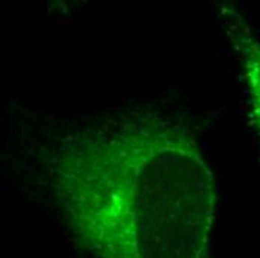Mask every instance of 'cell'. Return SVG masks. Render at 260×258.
<instances>
[{"label":"cell","mask_w":260,"mask_h":258,"mask_svg":"<svg viewBox=\"0 0 260 258\" xmlns=\"http://www.w3.org/2000/svg\"><path fill=\"white\" fill-rule=\"evenodd\" d=\"M44 164L61 219L93 258H211L217 183L182 120L120 114L58 137Z\"/></svg>","instance_id":"obj_1"},{"label":"cell","mask_w":260,"mask_h":258,"mask_svg":"<svg viewBox=\"0 0 260 258\" xmlns=\"http://www.w3.org/2000/svg\"><path fill=\"white\" fill-rule=\"evenodd\" d=\"M223 20L241 61L250 120L260 140V41L234 9L223 8Z\"/></svg>","instance_id":"obj_2"}]
</instances>
